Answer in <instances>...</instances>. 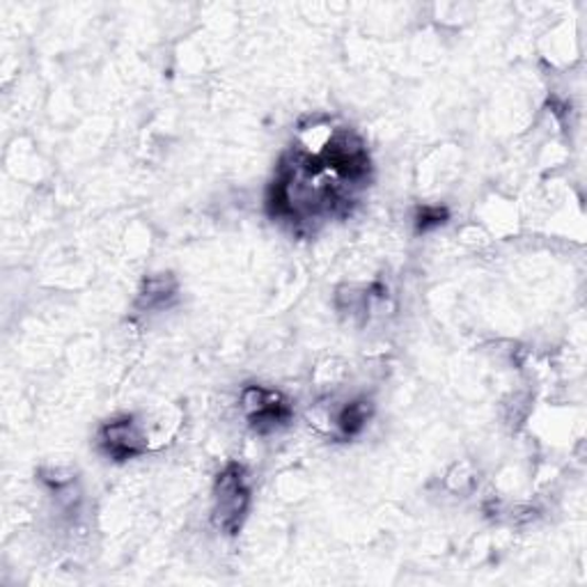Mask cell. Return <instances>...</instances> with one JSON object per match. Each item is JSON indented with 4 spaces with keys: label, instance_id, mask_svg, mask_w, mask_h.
I'll return each instance as SVG.
<instances>
[{
    "label": "cell",
    "instance_id": "cell-5",
    "mask_svg": "<svg viewBox=\"0 0 587 587\" xmlns=\"http://www.w3.org/2000/svg\"><path fill=\"white\" fill-rule=\"evenodd\" d=\"M368 417H370V406L366 402H354V404H347L343 409V413L338 415V427L347 436H351V434H356V432H360L362 427H366Z\"/></svg>",
    "mask_w": 587,
    "mask_h": 587
},
{
    "label": "cell",
    "instance_id": "cell-4",
    "mask_svg": "<svg viewBox=\"0 0 587 587\" xmlns=\"http://www.w3.org/2000/svg\"><path fill=\"white\" fill-rule=\"evenodd\" d=\"M177 292V281L173 273H156L150 275L143 283L141 294H138V303L143 307H159L171 301Z\"/></svg>",
    "mask_w": 587,
    "mask_h": 587
},
{
    "label": "cell",
    "instance_id": "cell-1",
    "mask_svg": "<svg viewBox=\"0 0 587 587\" xmlns=\"http://www.w3.org/2000/svg\"><path fill=\"white\" fill-rule=\"evenodd\" d=\"M250 506V491L246 485L243 468L230 464L218 475L214 487V523L228 535L239 533L243 517Z\"/></svg>",
    "mask_w": 587,
    "mask_h": 587
},
{
    "label": "cell",
    "instance_id": "cell-2",
    "mask_svg": "<svg viewBox=\"0 0 587 587\" xmlns=\"http://www.w3.org/2000/svg\"><path fill=\"white\" fill-rule=\"evenodd\" d=\"M241 404L250 417V423H253L256 430H260V432L275 430L278 425H283L290 421L287 402L278 393H271V390H264L260 385L246 388Z\"/></svg>",
    "mask_w": 587,
    "mask_h": 587
},
{
    "label": "cell",
    "instance_id": "cell-3",
    "mask_svg": "<svg viewBox=\"0 0 587 587\" xmlns=\"http://www.w3.org/2000/svg\"><path fill=\"white\" fill-rule=\"evenodd\" d=\"M99 445L104 447V453L108 457H113L118 461L138 457L148 450V441L131 417H122V421L104 425L99 432Z\"/></svg>",
    "mask_w": 587,
    "mask_h": 587
}]
</instances>
